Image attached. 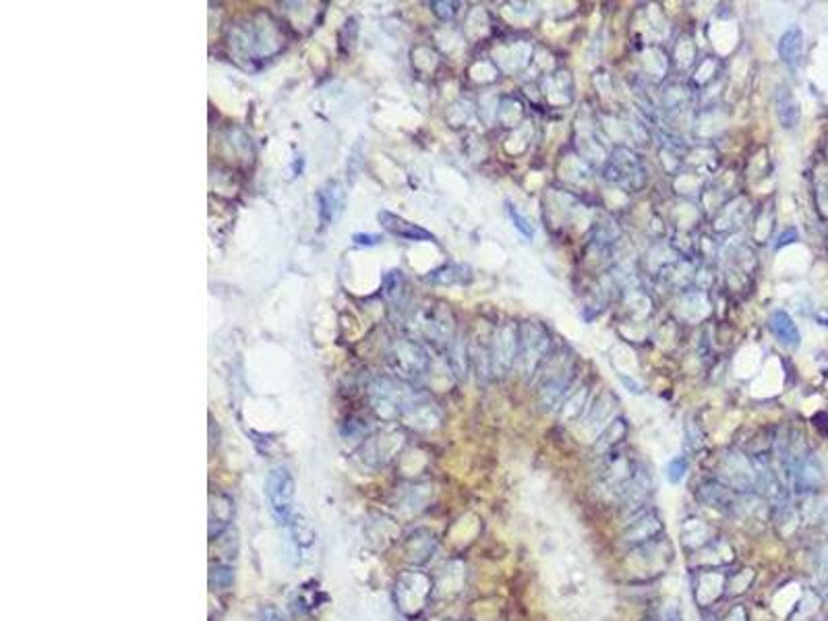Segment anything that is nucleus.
<instances>
[{"instance_id": "7", "label": "nucleus", "mask_w": 828, "mask_h": 621, "mask_svg": "<svg viewBox=\"0 0 828 621\" xmlns=\"http://www.w3.org/2000/svg\"><path fill=\"white\" fill-rule=\"evenodd\" d=\"M518 359V325L504 323L493 336L491 346V371L495 375H506L516 367Z\"/></svg>"}, {"instance_id": "17", "label": "nucleus", "mask_w": 828, "mask_h": 621, "mask_svg": "<svg viewBox=\"0 0 828 621\" xmlns=\"http://www.w3.org/2000/svg\"><path fill=\"white\" fill-rule=\"evenodd\" d=\"M427 280L433 284H443V286L464 284L470 280V270L466 268V265H446V268H441L438 271H433L431 276H427Z\"/></svg>"}, {"instance_id": "28", "label": "nucleus", "mask_w": 828, "mask_h": 621, "mask_svg": "<svg viewBox=\"0 0 828 621\" xmlns=\"http://www.w3.org/2000/svg\"><path fill=\"white\" fill-rule=\"evenodd\" d=\"M261 621H284V616H282V613H280L278 609L268 607V609H265V611H263Z\"/></svg>"}, {"instance_id": "2", "label": "nucleus", "mask_w": 828, "mask_h": 621, "mask_svg": "<svg viewBox=\"0 0 828 621\" xmlns=\"http://www.w3.org/2000/svg\"><path fill=\"white\" fill-rule=\"evenodd\" d=\"M551 334L541 323L527 321L518 325V359L516 367L524 377H530L538 371L547 354L551 350Z\"/></svg>"}, {"instance_id": "27", "label": "nucleus", "mask_w": 828, "mask_h": 621, "mask_svg": "<svg viewBox=\"0 0 828 621\" xmlns=\"http://www.w3.org/2000/svg\"><path fill=\"white\" fill-rule=\"evenodd\" d=\"M617 377L621 380V383H624V386L627 388V391H632V394H642V386H640L638 381H632L630 377L624 375V373H619Z\"/></svg>"}, {"instance_id": "26", "label": "nucleus", "mask_w": 828, "mask_h": 621, "mask_svg": "<svg viewBox=\"0 0 828 621\" xmlns=\"http://www.w3.org/2000/svg\"><path fill=\"white\" fill-rule=\"evenodd\" d=\"M352 242H354V245H359V247H375V245H380V242H381V236L380 234L359 232V234L352 236Z\"/></svg>"}, {"instance_id": "18", "label": "nucleus", "mask_w": 828, "mask_h": 621, "mask_svg": "<svg viewBox=\"0 0 828 621\" xmlns=\"http://www.w3.org/2000/svg\"><path fill=\"white\" fill-rule=\"evenodd\" d=\"M613 406H616V398H613L607 391V394H603V398H598L593 409L588 410L586 419L582 420L584 427H601L605 420H607L613 414Z\"/></svg>"}, {"instance_id": "21", "label": "nucleus", "mask_w": 828, "mask_h": 621, "mask_svg": "<svg viewBox=\"0 0 828 621\" xmlns=\"http://www.w3.org/2000/svg\"><path fill=\"white\" fill-rule=\"evenodd\" d=\"M402 288H404V276L400 270L386 273V278H383V294H386L389 301L400 299Z\"/></svg>"}, {"instance_id": "3", "label": "nucleus", "mask_w": 828, "mask_h": 621, "mask_svg": "<svg viewBox=\"0 0 828 621\" xmlns=\"http://www.w3.org/2000/svg\"><path fill=\"white\" fill-rule=\"evenodd\" d=\"M270 514L280 527H291L294 516V478L286 466H276L265 478Z\"/></svg>"}, {"instance_id": "13", "label": "nucleus", "mask_w": 828, "mask_h": 621, "mask_svg": "<svg viewBox=\"0 0 828 621\" xmlns=\"http://www.w3.org/2000/svg\"><path fill=\"white\" fill-rule=\"evenodd\" d=\"M779 56L791 71L800 69L803 58V32L800 27H789L779 40Z\"/></svg>"}, {"instance_id": "24", "label": "nucleus", "mask_w": 828, "mask_h": 621, "mask_svg": "<svg viewBox=\"0 0 828 621\" xmlns=\"http://www.w3.org/2000/svg\"><path fill=\"white\" fill-rule=\"evenodd\" d=\"M508 213H509V218H512L514 222V226H516V231L518 232H522L524 236H527V239H532V236H535V228H532L530 222L522 216L520 212L516 210V207L512 205H508Z\"/></svg>"}, {"instance_id": "5", "label": "nucleus", "mask_w": 828, "mask_h": 621, "mask_svg": "<svg viewBox=\"0 0 828 621\" xmlns=\"http://www.w3.org/2000/svg\"><path fill=\"white\" fill-rule=\"evenodd\" d=\"M389 362L391 369L398 375H402L404 380H419V377L427 375L429 365H431L427 350L412 340H402V342L394 344V349L389 350Z\"/></svg>"}, {"instance_id": "23", "label": "nucleus", "mask_w": 828, "mask_h": 621, "mask_svg": "<svg viewBox=\"0 0 828 621\" xmlns=\"http://www.w3.org/2000/svg\"><path fill=\"white\" fill-rule=\"evenodd\" d=\"M685 472H687V460H685L684 456L673 458V460H669L667 468H665V475H667V480L673 485L682 483L684 477H685Z\"/></svg>"}, {"instance_id": "16", "label": "nucleus", "mask_w": 828, "mask_h": 621, "mask_svg": "<svg viewBox=\"0 0 828 621\" xmlns=\"http://www.w3.org/2000/svg\"><path fill=\"white\" fill-rule=\"evenodd\" d=\"M776 113H779V121L785 129H794L800 123V104L795 102L789 90H781L779 98H776Z\"/></svg>"}, {"instance_id": "10", "label": "nucleus", "mask_w": 828, "mask_h": 621, "mask_svg": "<svg viewBox=\"0 0 828 621\" xmlns=\"http://www.w3.org/2000/svg\"><path fill=\"white\" fill-rule=\"evenodd\" d=\"M576 369L574 362H564L559 369H553L549 377L543 380V388H541V402L547 409H553L557 406L564 398L567 396L569 388H572L574 377H576Z\"/></svg>"}, {"instance_id": "29", "label": "nucleus", "mask_w": 828, "mask_h": 621, "mask_svg": "<svg viewBox=\"0 0 828 621\" xmlns=\"http://www.w3.org/2000/svg\"><path fill=\"white\" fill-rule=\"evenodd\" d=\"M724 621H748V619H745V611L742 607H737L735 611L729 613V617Z\"/></svg>"}, {"instance_id": "20", "label": "nucleus", "mask_w": 828, "mask_h": 621, "mask_svg": "<svg viewBox=\"0 0 828 621\" xmlns=\"http://www.w3.org/2000/svg\"><path fill=\"white\" fill-rule=\"evenodd\" d=\"M645 621H684V619H682V611H679V605L669 601L650 611Z\"/></svg>"}, {"instance_id": "19", "label": "nucleus", "mask_w": 828, "mask_h": 621, "mask_svg": "<svg viewBox=\"0 0 828 621\" xmlns=\"http://www.w3.org/2000/svg\"><path fill=\"white\" fill-rule=\"evenodd\" d=\"M624 433H626L624 420H613V423L605 429L601 435H598V441L595 443V452L598 454V452H605V449L613 448L619 441V438H624Z\"/></svg>"}, {"instance_id": "22", "label": "nucleus", "mask_w": 828, "mask_h": 621, "mask_svg": "<svg viewBox=\"0 0 828 621\" xmlns=\"http://www.w3.org/2000/svg\"><path fill=\"white\" fill-rule=\"evenodd\" d=\"M584 402H586V388H580V391H576L574 396L567 398V402L564 406V412H561V417H564V420L580 417V414L584 412V409H582Z\"/></svg>"}, {"instance_id": "4", "label": "nucleus", "mask_w": 828, "mask_h": 621, "mask_svg": "<svg viewBox=\"0 0 828 621\" xmlns=\"http://www.w3.org/2000/svg\"><path fill=\"white\" fill-rule=\"evenodd\" d=\"M410 331L417 338H427L431 342H452L454 317L443 307L420 309L410 320Z\"/></svg>"}, {"instance_id": "25", "label": "nucleus", "mask_w": 828, "mask_h": 621, "mask_svg": "<svg viewBox=\"0 0 828 621\" xmlns=\"http://www.w3.org/2000/svg\"><path fill=\"white\" fill-rule=\"evenodd\" d=\"M431 6H433V13L443 21L452 19L458 13V3H433Z\"/></svg>"}, {"instance_id": "6", "label": "nucleus", "mask_w": 828, "mask_h": 621, "mask_svg": "<svg viewBox=\"0 0 828 621\" xmlns=\"http://www.w3.org/2000/svg\"><path fill=\"white\" fill-rule=\"evenodd\" d=\"M721 483L731 487L737 493H752L758 487L756 466H754L744 454L731 452L719 464Z\"/></svg>"}, {"instance_id": "8", "label": "nucleus", "mask_w": 828, "mask_h": 621, "mask_svg": "<svg viewBox=\"0 0 828 621\" xmlns=\"http://www.w3.org/2000/svg\"><path fill=\"white\" fill-rule=\"evenodd\" d=\"M663 528L665 527H663L659 514H656L655 509H645L642 514L634 516L632 520H627V527L621 538H624L626 545H630L636 549V547L656 541V537L661 535Z\"/></svg>"}, {"instance_id": "9", "label": "nucleus", "mask_w": 828, "mask_h": 621, "mask_svg": "<svg viewBox=\"0 0 828 621\" xmlns=\"http://www.w3.org/2000/svg\"><path fill=\"white\" fill-rule=\"evenodd\" d=\"M698 499L702 501V504H706L708 508L719 509V512L735 514L742 509L744 493L734 491L731 487L723 485L721 480H713V483H706L700 487Z\"/></svg>"}, {"instance_id": "11", "label": "nucleus", "mask_w": 828, "mask_h": 621, "mask_svg": "<svg viewBox=\"0 0 828 621\" xmlns=\"http://www.w3.org/2000/svg\"><path fill=\"white\" fill-rule=\"evenodd\" d=\"M317 213H320V220L323 226H331L336 224L342 216L344 212V203H346V195L342 184L336 181L325 182L323 187L317 191Z\"/></svg>"}, {"instance_id": "14", "label": "nucleus", "mask_w": 828, "mask_h": 621, "mask_svg": "<svg viewBox=\"0 0 828 621\" xmlns=\"http://www.w3.org/2000/svg\"><path fill=\"white\" fill-rule=\"evenodd\" d=\"M768 325H771V331L783 346H787V349H797V346H800V342H802L800 330H797L795 321L791 320L789 313H785V310H774V313L771 315V320H768Z\"/></svg>"}, {"instance_id": "12", "label": "nucleus", "mask_w": 828, "mask_h": 621, "mask_svg": "<svg viewBox=\"0 0 828 621\" xmlns=\"http://www.w3.org/2000/svg\"><path fill=\"white\" fill-rule=\"evenodd\" d=\"M377 220H380V224L386 228L389 234L398 236V239H404L410 242L435 241V236L429 231H425V228H420L419 224H412V222L404 220L402 216H396V213H391L388 210H381L380 213H377Z\"/></svg>"}, {"instance_id": "1", "label": "nucleus", "mask_w": 828, "mask_h": 621, "mask_svg": "<svg viewBox=\"0 0 828 621\" xmlns=\"http://www.w3.org/2000/svg\"><path fill=\"white\" fill-rule=\"evenodd\" d=\"M282 34L268 15H257L253 19L239 21L231 32V48L239 58L247 61H265L278 54L282 48Z\"/></svg>"}, {"instance_id": "15", "label": "nucleus", "mask_w": 828, "mask_h": 621, "mask_svg": "<svg viewBox=\"0 0 828 621\" xmlns=\"http://www.w3.org/2000/svg\"><path fill=\"white\" fill-rule=\"evenodd\" d=\"M715 586L724 588V578L721 574H716V569H711V572H702L698 586H696V598L702 607H708V605L715 603L716 598L721 596V593L713 590Z\"/></svg>"}]
</instances>
